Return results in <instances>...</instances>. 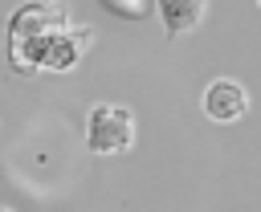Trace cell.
<instances>
[{
  "label": "cell",
  "instance_id": "cell-1",
  "mask_svg": "<svg viewBox=\"0 0 261 212\" xmlns=\"http://www.w3.org/2000/svg\"><path fill=\"white\" fill-rule=\"evenodd\" d=\"M90 29H49V33H41V37H33L29 45H20L16 53H8V65H12V73H20V77H29V73H37V69H53V73H65V69H73L77 61H82V53L90 49Z\"/></svg>",
  "mask_w": 261,
  "mask_h": 212
},
{
  "label": "cell",
  "instance_id": "cell-2",
  "mask_svg": "<svg viewBox=\"0 0 261 212\" xmlns=\"http://www.w3.org/2000/svg\"><path fill=\"white\" fill-rule=\"evenodd\" d=\"M130 143H135V118L126 106L98 102L86 114V147L94 155H122L130 151Z\"/></svg>",
  "mask_w": 261,
  "mask_h": 212
},
{
  "label": "cell",
  "instance_id": "cell-3",
  "mask_svg": "<svg viewBox=\"0 0 261 212\" xmlns=\"http://www.w3.org/2000/svg\"><path fill=\"white\" fill-rule=\"evenodd\" d=\"M69 24V8L61 0H33V4H20L12 16H8V53H16L20 45H29L33 37L49 33V29H65Z\"/></svg>",
  "mask_w": 261,
  "mask_h": 212
},
{
  "label": "cell",
  "instance_id": "cell-4",
  "mask_svg": "<svg viewBox=\"0 0 261 212\" xmlns=\"http://www.w3.org/2000/svg\"><path fill=\"white\" fill-rule=\"evenodd\" d=\"M204 114H208L212 122H237V118H245V114H249V94H245V86L232 82V77L208 82V90H204Z\"/></svg>",
  "mask_w": 261,
  "mask_h": 212
},
{
  "label": "cell",
  "instance_id": "cell-5",
  "mask_svg": "<svg viewBox=\"0 0 261 212\" xmlns=\"http://www.w3.org/2000/svg\"><path fill=\"white\" fill-rule=\"evenodd\" d=\"M204 4L208 0H155V12L163 20V33L167 37H179V33L196 29L200 16H204Z\"/></svg>",
  "mask_w": 261,
  "mask_h": 212
},
{
  "label": "cell",
  "instance_id": "cell-6",
  "mask_svg": "<svg viewBox=\"0 0 261 212\" xmlns=\"http://www.w3.org/2000/svg\"><path fill=\"white\" fill-rule=\"evenodd\" d=\"M106 12H114L118 20H147L155 12V0H98Z\"/></svg>",
  "mask_w": 261,
  "mask_h": 212
},
{
  "label": "cell",
  "instance_id": "cell-7",
  "mask_svg": "<svg viewBox=\"0 0 261 212\" xmlns=\"http://www.w3.org/2000/svg\"><path fill=\"white\" fill-rule=\"evenodd\" d=\"M0 212H8V208H0Z\"/></svg>",
  "mask_w": 261,
  "mask_h": 212
},
{
  "label": "cell",
  "instance_id": "cell-8",
  "mask_svg": "<svg viewBox=\"0 0 261 212\" xmlns=\"http://www.w3.org/2000/svg\"><path fill=\"white\" fill-rule=\"evenodd\" d=\"M257 4H261V0H257Z\"/></svg>",
  "mask_w": 261,
  "mask_h": 212
}]
</instances>
